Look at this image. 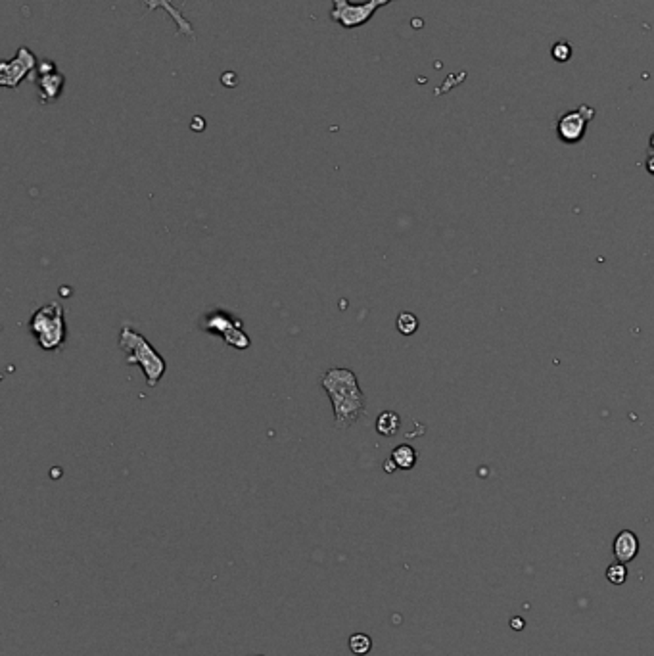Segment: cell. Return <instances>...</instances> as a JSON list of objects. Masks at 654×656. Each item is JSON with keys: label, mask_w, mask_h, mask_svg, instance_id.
Here are the masks:
<instances>
[{"label": "cell", "mask_w": 654, "mask_h": 656, "mask_svg": "<svg viewBox=\"0 0 654 656\" xmlns=\"http://www.w3.org/2000/svg\"><path fill=\"white\" fill-rule=\"evenodd\" d=\"M323 388L330 399L334 425L338 428L353 426L365 413V394H363L357 374L344 367L328 369L321 376Z\"/></svg>", "instance_id": "cell-1"}, {"label": "cell", "mask_w": 654, "mask_h": 656, "mask_svg": "<svg viewBox=\"0 0 654 656\" xmlns=\"http://www.w3.org/2000/svg\"><path fill=\"white\" fill-rule=\"evenodd\" d=\"M117 346L127 357V365H135L142 371L148 388H155L162 382L163 374L167 372V363L146 336L137 333L131 326H123L117 338Z\"/></svg>", "instance_id": "cell-2"}, {"label": "cell", "mask_w": 654, "mask_h": 656, "mask_svg": "<svg viewBox=\"0 0 654 656\" xmlns=\"http://www.w3.org/2000/svg\"><path fill=\"white\" fill-rule=\"evenodd\" d=\"M29 333L33 334L40 349L50 351V353L60 351L68 336L62 303L50 301L47 305H40L29 321Z\"/></svg>", "instance_id": "cell-3"}, {"label": "cell", "mask_w": 654, "mask_h": 656, "mask_svg": "<svg viewBox=\"0 0 654 656\" xmlns=\"http://www.w3.org/2000/svg\"><path fill=\"white\" fill-rule=\"evenodd\" d=\"M200 330L223 338L225 344L231 348L248 349L252 346V340L244 330V323L238 316L232 315L231 311H225V309H211L208 313H204L200 319Z\"/></svg>", "instance_id": "cell-4"}, {"label": "cell", "mask_w": 654, "mask_h": 656, "mask_svg": "<svg viewBox=\"0 0 654 656\" xmlns=\"http://www.w3.org/2000/svg\"><path fill=\"white\" fill-rule=\"evenodd\" d=\"M393 0H367L363 4H351L349 0H332L330 20L342 25L344 29H357L377 14L378 8L390 4Z\"/></svg>", "instance_id": "cell-5"}, {"label": "cell", "mask_w": 654, "mask_h": 656, "mask_svg": "<svg viewBox=\"0 0 654 656\" xmlns=\"http://www.w3.org/2000/svg\"><path fill=\"white\" fill-rule=\"evenodd\" d=\"M37 56L27 47H20L14 58H8L0 63V85L6 89H17L29 77L31 71L37 70Z\"/></svg>", "instance_id": "cell-6"}, {"label": "cell", "mask_w": 654, "mask_h": 656, "mask_svg": "<svg viewBox=\"0 0 654 656\" xmlns=\"http://www.w3.org/2000/svg\"><path fill=\"white\" fill-rule=\"evenodd\" d=\"M593 114H595V112L587 108V106H581L577 112L564 114V116L558 119V137H561L564 142H568V144L581 140L585 127H587V121L591 119Z\"/></svg>", "instance_id": "cell-7"}, {"label": "cell", "mask_w": 654, "mask_h": 656, "mask_svg": "<svg viewBox=\"0 0 654 656\" xmlns=\"http://www.w3.org/2000/svg\"><path fill=\"white\" fill-rule=\"evenodd\" d=\"M35 83H37V89H39L40 104H52V102H56L62 96L66 77L56 70L50 71V73H37L35 75Z\"/></svg>", "instance_id": "cell-8"}, {"label": "cell", "mask_w": 654, "mask_h": 656, "mask_svg": "<svg viewBox=\"0 0 654 656\" xmlns=\"http://www.w3.org/2000/svg\"><path fill=\"white\" fill-rule=\"evenodd\" d=\"M612 551H614V556L618 563H631L639 553L637 535L631 532V530H622V532L616 535L614 543H612Z\"/></svg>", "instance_id": "cell-9"}, {"label": "cell", "mask_w": 654, "mask_h": 656, "mask_svg": "<svg viewBox=\"0 0 654 656\" xmlns=\"http://www.w3.org/2000/svg\"><path fill=\"white\" fill-rule=\"evenodd\" d=\"M146 8L150 10V12L155 8H163L171 17H173V20H175V24H177L178 33H181V35H188V37H192L194 35V29H192V25H190V22H188V20H186V17L183 16V14H181L175 6H173V4H171L169 0H146Z\"/></svg>", "instance_id": "cell-10"}, {"label": "cell", "mask_w": 654, "mask_h": 656, "mask_svg": "<svg viewBox=\"0 0 654 656\" xmlns=\"http://www.w3.org/2000/svg\"><path fill=\"white\" fill-rule=\"evenodd\" d=\"M400 426H401V418L397 413H393V411H384V413H380L377 418V432L380 436H384V438H392L395 434L400 432Z\"/></svg>", "instance_id": "cell-11"}, {"label": "cell", "mask_w": 654, "mask_h": 656, "mask_svg": "<svg viewBox=\"0 0 654 656\" xmlns=\"http://www.w3.org/2000/svg\"><path fill=\"white\" fill-rule=\"evenodd\" d=\"M390 459L401 471H411L416 464V451L407 443H403V445H397V448L393 449Z\"/></svg>", "instance_id": "cell-12"}, {"label": "cell", "mask_w": 654, "mask_h": 656, "mask_svg": "<svg viewBox=\"0 0 654 656\" xmlns=\"http://www.w3.org/2000/svg\"><path fill=\"white\" fill-rule=\"evenodd\" d=\"M370 648H372V639H370L369 635H365V633H355L349 637V650L353 653V655H367Z\"/></svg>", "instance_id": "cell-13"}, {"label": "cell", "mask_w": 654, "mask_h": 656, "mask_svg": "<svg viewBox=\"0 0 654 656\" xmlns=\"http://www.w3.org/2000/svg\"><path fill=\"white\" fill-rule=\"evenodd\" d=\"M395 324H397V330H400L403 336H411V334H415L416 328H418V319H416L413 313L403 311V313H400V316H397Z\"/></svg>", "instance_id": "cell-14"}, {"label": "cell", "mask_w": 654, "mask_h": 656, "mask_svg": "<svg viewBox=\"0 0 654 656\" xmlns=\"http://www.w3.org/2000/svg\"><path fill=\"white\" fill-rule=\"evenodd\" d=\"M607 579L612 586H623L625 579H628V566L623 563H618V560L614 564H610L607 568Z\"/></svg>", "instance_id": "cell-15"}, {"label": "cell", "mask_w": 654, "mask_h": 656, "mask_svg": "<svg viewBox=\"0 0 654 656\" xmlns=\"http://www.w3.org/2000/svg\"><path fill=\"white\" fill-rule=\"evenodd\" d=\"M570 56H572V47H570L568 43H556L553 47V58L556 62H568Z\"/></svg>", "instance_id": "cell-16"}, {"label": "cell", "mask_w": 654, "mask_h": 656, "mask_svg": "<svg viewBox=\"0 0 654 656\" xmlns=\"http://www.w3.org/2000/svg\"><path fill=\"white\" fill-rule=\"evenodd\" d=\"M510 625H512V630H516V632H520V630H524V620L522 618H512V620H510Z\"/></svg>", "instance_id": "cell-17"}, {"label": "cell", "mask_w": 654, "mask_h": 656, "mask_svg": "<svg viewBox=\"0 0 654 656\" xmlns=\"http://www.w3.org/2000/svg\"><path fill=\"white\" fill-rule=\"evenodd\" d=\"M395 468H397V466H395V463H393L392 459H388V461H386V472H393Z\"/></svg>", "instance_id": "cell-18"}, {"label": "cell", "mask_w": 654, "mask_h": 656, "mask_svg": "<svg viewBox=\"0 0 654 656\" xmlns=\"http://www.w3.org/2000/svg\"><path fill=\"white\" fill-rule=\"evenodd\" d=\"M646 167H648V171H651V173H653V175H654V158H651V160H648V163H646Z\"/></svg>", "instance_id": "cell-19"}]
</instances>
